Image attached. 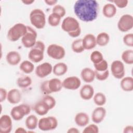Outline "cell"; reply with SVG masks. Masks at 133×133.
<instances>
[{
  "instance_id": "obj_1",
  "label": "cell",
  "mask_w": 133,
  "mask_h": 133,
  "mask_svg": "<svg viewBox=\"0 0 133 133\" xmlns=\"http://www.w3.org/2000/svg\"><path fill=\"white\" fill-rule=\"evenodd\" d=\"M99 4L95 0H78L74 5V12L76 17L85 22L96 20L98 14Z\"/></svg>"
},
{
  "instance_id": "obj_2",
  "label": "cell",
  "mask_w": 133,
  "mask_h": 133,
  "mask_svg": "<svg viewBox=\"0 0 133 133\" xmlns=\"http://www.w3.org/2000/svg\"><path fill=\"white\" fill-rule=\"evenodd\" d=\"M45 46L44 43L41 41H37L35 45L31 48L28 58L33 63H38L43 60Z\"/></svg>"
},
{
  "instance_id": "obj_3",
  "label": "cell",
  "mask_w": 133,
  "mask_h": 133,
  "mask_svg": "<svg viewBox=\"0 0 133 133\" xmlns=\"http://www.w3.org/2000/svg\"><path fill=\"white\" fill-rule=\"evenodd\" d=\"M31 23L37 29H43L46 25V16L41 9H33L29 16Z\"/></svg>"
},
{
  "instance_id": "obj_4",
  "label": "cell",
  "mask_w": 133,
  "mask_h": 133,
  "mask_svg": "<svg viewBox=\"0 0 133 133\" xmlns=\"http://www.w3.org/2000/svg\"><path fill=\"white\" fill-rule=\"evenodd\" d=\"M27 32V26L22 23L14 24L8 31L7 36L11 42H16L21 38Z\"/></svg>"
},
{
  "instance_id": "obj_5",
  "label": "cell",
  "mask_w": 133,
  "mask_h": 133,
  "mask_svg": "<svg viewBox=\"0 0 133 133\" xmlns=\"http://www.w3.org/2000/svg\"><path fill=\"white\" fill-rule=\"evenodd\" d=\"M31 111V108L29 104L22 103L13 107L10 111V115L13 119L19 121L29 114Z\"/></svg>"
},
{
  "instance_id": "obj_6",
  "label": "cell",
  "mask_w": 133,
  "mask_h": 133,
  "mask_svg": "<svg viewBox=\"0 0 133 133\" xmlns=\"http://www.w3.org/2000/svg\"><path fill=\"white\" fill-rule=\"evenodd\" d=\"M58 125L57 119L52 116L44 117L38 120V127L42 131H49L55 129Z\"/></svg>"
},
{
  "instance_id": "obj_7",
  "label": "cell",
  "mask_w": 133,
  "mask_h": 133,
  "mask_svg": "<svg viewBox=\"0 0 133 133\" xmlns=\"http://www.w3.org/2000/svg\"><path fill=\"white\" fill-rule=\"evenodd\" d=\"M61 27L62 30L68 34L81 29L79 22L75 18L70 16L66 17L63 20Z\"/></svg>"
},
{
  "instance_id": "obj_8",
  "label": "cell",
  "mask_w": 133,
  "mask_h": 133,
  "mask_svg": "<svg viewBox=\"0 0 133 133\" xmlns=\"http://www.w3.org/2000/svg\"><path fill=\"white\" fill-rule=\"evenodd\" d=\"M48 56L55 60L63 59L65 55V49L62 46L56 44L49 45L47 48Z\"/></svg>"
},
{
  "instance_id": "obj_9",
  "label": "cell",
  "mask_w": 133,
  "mask_h": 133,
  "mask_svg": "<svg viewBox=\"0 0 133 133\" xmlns=\"http://www.w3.org/2000/svg\"><path fill=\"white\" fill-rule=\"evenodd\" d=\"M37 33L32 28L27 26V32L21 38V43L26 48H32L36 42Z\"/></svg>"
},
{
  "instance_id": "obj_10",
  "label": "cell",
  "mask_w": 133,
  "mask_h": 133,
  "mask_svg": "<svg viewBox=\"0 0 133 133\" xmlns=\"http://www.w3.org/2000/svg\"><path fill=\"white\" fill-rule=\"evenodd\" d=\"M133 28V17L129 14L122 15L117 22V28L121 32H126Z\"/></svg>"
},
{
  "instance_id": "obj_11",
  "label": "cell",
  "mask_w": 133,
  "mask_h": 133,
  "mask_svg": "<svg viewBox=\"0 0 133 133\" xmlns=\"http://www.w3.org/2000/svg\"><path fill=\"white\" fill-rule=\"evenodd\" d=\"M111 71L113 76L117 79H122L125 74L123 62L120 60H114L111 64Z\"/></svg>"
},
{
  "instance_id": "obj_12",
  "label": "cell",
  "mask_w": 133,
  "mask_h": 133,
  "mask_svg": "<svg viewBox=\"0 0 133 133\" xmlns=\"http://www.w3.org/2000/svg\"><path fill=\"white\" fill-rule=\"evenodd\" d=\"M81 85V81L80 79L75 76L68 77L62 82L63 87L68 90H76L79 88Z\"/></svg>"
},
{
  "instance_id": "obj_13",
  "label": "cell",
  "mask_w": 133,
  "mask_h": 133,
  "mask_svg": "<svg viewBox=\"0 0 133 133\" xmlns=\"http://www.w3.org/2000/svg\"><path fill=\"white\" fill-rule=\"evenodd\" d=\"M52 65L47 62L42 63L37 66L35 70L36 75L39 78H44L52 72Z\"/></svg>"
},
{
  "instance_id": "obj_14",
  "label": "cell",
  "mask_w": 133,
  "mask_h": 133,
  "mask_svg": "<svg viewBox=\"0 0 133 133\" xmlns=\"http://www.w3.org/2000/svg\"><path fill=\"white\" fill-rule=\"evenodd\" d=\"M12 117L7 114H4L0 117V132L9 133L12 128Z\"/></svg>"
},
{
  "instance_id": "obj_15",
  "label": "cell",
  "mask_w": 133,
  "mask_h": 133,
  "mask_svg": "<svg viewBox=\"0 0 133 133\" xmlns=\"http://www.w3.org/2000/svg\"><path fill=\"white\" fill-rule=\"evenodd\" d=\"M107 111L103 107H98L95 108L91 114L92 121L95 124H99L104 119Z\"/></svg>"
},
{
  "instance_id": "obj_16",
  "label": "cell",
  "mask_w": 133,
  "mask_h": 133,
  "mask_svg": "<svg viewBox=\"0 0 133 133\" xmlns=\"http://www.w3.org/2000/svg\"><path fill=\"white\" fill-rule=\"evenodd\" d=\"M82 44L85 50H91L97 45L96 37L92 34H87L82 39Z\"/></svg>"
},
{
  "instance_id": "obj_17",
  "label": "cell",
  "mask_w": 133,
  "mask_h": 133,
  "mask_svg": "<svg viewBox=\"0 0 133 133\" xmlns=\"http://www.w3.org/2000/svg\"><path fill=\"white\" fill-rule=\"evenodd\" d=\"M22 99V94L20 91L17 88L10 89L7 94V100L12 104L19 103Z\"/></svg>"
},
{
  "instance_id": "obj_18",
  "label": "cell",
  "mask_w": 133,
  "mask_h": 133,
  "mask_svg": "<svg viewBox=\"0 0 133 133\" xmlns=\"http://www.w3.org/2000/svg\"><path fill=\"white\" fill-rule=\"evenodd\" d=\"M94 91V89L91 85L86 84L81 88L79 95L82 99L84 100H89L93 97Z\"/></svg>"
},
{
  "instance_id": "obj_19",
  "label": "cell",
  "mask_w": 133,
  "mask_h": 133,
  "mask_svg": "<svg viewBox=\"0 0 133 133\" xmlns=\"http://www.w3.org/2000/svg\"><path fill=\"white\" fill-rule=\"evenodd\" d=\"M6 60L9 64L13 66L17 65L20 62L21 56L17 51H10L7 54Z\"/></svg>"
},
{
  "instance_id": "obj_20",
  "label": "cell",
  "mask_w": 133,
  "mask_h": 133,
  "mask_svg": "<svg viewBox=\"0 0 133 133\" xmlns=\"http://www.w3.org/2000/svg\"><path fill=\"white\" fill-rule=\"evenodd\" d=\"M81 76L85 82L91 83L95 78V71L89 68H85L81 72Z\"/></svg>"
},
{
  "instance_id": "obj_21",
  "label": "cell",
  "mask_w": 133,
  "mask_h": 133,
  "mask_svg": "<svg viewBox=\"0 0 133 133\" xmlns=\"http://www.w3.org/2000/svg\"><path fill=\"white\" fill-rule=\"evenodd\" d=\"M48 86L51 94L58 92L62 88V82L58 78H52L48 80Z\"/></svg>"
},
{
  "instance_id": "obj_22",
  "label": "cell",
  "mask_w": 133,
  "mask_h": 133,
  "mask_svg": "<svg viewBox=\"0 0 133 133\" xmlns=\"http://www.w3.org/2000/svg\"><path fill=\"white\" fill-rule=\"evenodd\" d=\"M75 124L79 127H84L88 125L89 122L88 115L85 112H79L77 113L74 117Z\"/></svg>"
},
{
  "instance_id": "obj_23",
  "label": "cell",
  "mask_w": 133,
  "mask_h": 133,
  "mask_svg": "<svg viewBox=\"0 0 133 133\" xmlns=\"http://www.w3.org/2000/svg\"><path fill=\"white\" fill-rule=\"evenodd\" d=\"M117 9L113 3H107L102 8L103 15L108 18L113 17L116 14Z\"/></svg>"
},
{
  "instance_id": "obj_24",
  "label": "cell",
  "mask_w": 133,
  "mask_h": 133,
  "mask_svg": "<svg viewBox=\"0 0 133 133\" xmlns=\"http://www.w3.org/2000/svg\"><path fill=\"white\" fill-rule=\"evenodd\" d=\"M120 86L123 90L130 92L133 90V78L131 76L123 77L120 82Z\"/></svg>"
},
{
  "instance_id": "obj_25",
  "label": "cell",
  "mask_w": 133,
  "mask_h": 133,
  "mask_svg": "<svg viewBox=\"0 0 133 133\" xmlns=\"http://www.w3.org/2000/svg\"><path fill=\"white\" fill-rule=\"evenodd\" d=\"M34 110L37 115L44 116L47 114L50 110L43 100H41L35 104Z\"/></svg>"
},
{
  "instance_id": "obj_26",
  "label": "cell",
  "mask_w": 133,
  "mask_h": 133,
  "mask_svg": "<svg viewBox=\"0 0 133 133\" xmlns=\"http://www.w3.org/2000/svg\"><path fill=\"white\" fill-rule=\"evenodd\" d=\"M68 71V65L63 62L56 63L52 67V72L54 75L61 76L64 75Z\"/></svg>"
},
{
  "instance_id": "obj_27",
  "label": "cell",
  "mask_w": 133,
  "mask_h": 133,
  "mask_svg": "<svg viewBox=\"0 0 133 133\" xmlns=\"http://www.w3.org/2000/svg\"><path fill=\"white\" fill-rule=\"evenodd\" d=\"M38 119L37 117L33 114L28 116L25 121L26 127L29 130H34L38 126Z\"/></svg>"
},
{
  "instance_id": "obj_28",
  "label": "cell",
  "mask_w": 133,
  "mask_h": 133,
  "mask_svg": "<svg viewBox=\"0 0 133 133\" xmlns=\"http://www.w3.org/2000/svg\"><path fill=\"white\" fill-rule=\"evenodd\" d=\"M110 41V36L106 32H101L96 37L97 45L100 47L106 46Z\"/></svg>"
},
{
  "instance_id": "obj_29",
  "label": "cell",
  "mask_w": 133,
  "mask_h": 133,
  "mask_svg": "<svg viewBox=\"0 0 133 133\" xmlns=\"http://www.w3.org/2000/svg\"><path fill=\"white\" fill-rule=\"evenodd\" d=\"M19 69L24 73L30 74L34 71V65L31 61L24 60L20 63Z\"/></svg>"
},
{
  "instance_id": "obj_30",
  "label": "cell",
  "mask_w": 133,
  "mask_h": 133,
  "mask_svg": "<svg viewBox=\"0 0 133 133\" xmlns=\"http://www.w3.org/2000/svg\"><path fill=\"white\" fill-rule=\"evenodd\" d=\"M32 83L31 78L28 75L19 77L17 81L18 86L21 88H25L29 87Z\"/></svg>"
},
{
  "instance_id": "obj_31",
  "label": "cell",
  "mask_w": 133,
  "mask_h": 133,
  "mask_svg": "<svg viewBox=\"0 0 133 133\" xmlns=\"http://www.w3.org/2000/svg\"><path fill=\"white\" fill-rule=\"evenodd\" d=\"M121 58L124 62L127 64H133V50L127 49L124 50L121 55Z\"/></svg>"
},
{
  "instance_id": "obj_32",
  "label": "cell",
  "mask_w": 133,
  "mask_h": 133,
  "mask_svg": "<svg viewBox=\"0 0 133 133\" xmlns=\"http://www.w3.org/2000/svg\"><path fill=\"white\" fill-rule=\"evenodd\" d=\"M93 100L96 105L98 107H102L105 104L107 98L104 94L101 92H98L94 95Z\"/></svg>"
},
{
  "instance_id": "obj_33",
  "label": "cell",
  "mask_w": 133,
  "mask_h": 133,
  "mask_svg": "<svg viewBox=\"0 0 133 133\" xmlns=\"http://www.w3.org/2000/svg\"><path fill=\"white\" fill-rule=\"evenodd\" d=\"M71 49L75 53H81L84 51V48L82 44V39H77L74 40L71 44Z\"/></svg>"
},
{
  "instance_id": "obj_34",
  "label": "cell",
  "mask_w": 133,
  "mask_h": 133,
  "mask_svg": "<svg viewBox=\"0 0 133 133\" xmlns=\"http://www.w3.org/2000/svg\"><path fill=\"white\" fill-rule=\"evenodd\" d=\"M61 18L55 13H51L48 17V23L51 26L55 27L59 25Z\"/></svg>"
},
{
  "instance_id": "obj_35",
  "label": "cell",
  "mask_w": 133,
  "mask_h": 133,
  "mask_svg": "<svg viewBox=\"0 0 133 133\" xmlns=\"http://www.w3.org/2000/svg\"><path fill=\"white\" fill-rule=\"evenodd\" d=\"M90 59L94 64H95L103 60V56L101 52L98 50H95L91 52L90 56Z\"/></svg>"
},
{
  "instance_id": "obj_36",
  "label": "cell",
  "mask_w": 133,
  "mask_h": 133,
  "mask_svg": "<svg viewBox=\"0 0 133 133\" xmlns=\"http://www.w3.org/2000/svg\"><path fill=\"white\" fill-rule=\"evenodd\" d=\"M42 100L47 105L50 110L54 108L56 105V101L55 99L49 95H45Z\"/></svg>"
},
{
  "instance_id": "obj_37",
  "label": "cell",
  "mask_w": 133,
  "mask_h": 133,
  "mask_svg": "<svg viewBox=\"0 0 133 133\" xmlns=\"http://www.w3.org/2000/svg\"><path fill=\"white\" fill-rule=\"evenodd\" d=\"M52 12L58 15L61 18L65 15L66 10L65 8L61 5L57 4L54 6L52 9Z\"/></svg>"
},
{
  "instance_id": "obj_38",
  "label": "cell",
  "mask_w": 133,
  "mask_h": 133,
  "mask_svg": "<svg viewBox=\"0 0 133 133\" xmlns=\"http://www.w3.org/2000/svg\"><path fill=\"white\" fill-rule=\"evenodd\" d=\"M94 65L95 70L99 72L105 71L108 69V63L107 61L104 59L97 64H94Z\"/></svg>"
},
{
  "instance_id": "obj_39",
  "label": "cell",
  "mask_w": 133,
  "mask_h": 133,
  "mask_svg": "<svg viewBox=\"0 0 133 133\" xmlns=\"http://www.w3.org/2000/svg\"><path fill=\"white\" fill-rule=\"evenodd\" d=\"M95 78L100 81H103L106 80L109 76V71L108 70L103 72H99L95 70Z\"/></svg>"
},
{
  "instance_id": "obj_40",
  "label": "cell",
  "mask_w": 133,
  "mask_h": 133,
  "mask_svg": "<svg viewBox=\"0 0 133 133\" xmlns=\"http://www.w3.org/2000/svg\"><path fill=\"white\" fill-rule=\"evenodd\" d=\"M124 44L128 47H133V34L132 33H128L125 34L123 38Z\"/></svg>"
},
{
  "instance_id": "obj_41",
  "label": "cell",
  "mask_w": 133,
  "mask_h": 133,
  "mask_svg": "<svg viewBox=\"0 0 133 133\" xmlns=\"http://www.w3.org/2000/svg\"><path fill=\"white\" fill-rule=\"evenodd\" d=\"M84 133H98L99 132V127L95 124H89L87 125L83 130Z\"/></svg>"
},
{
  "instance_id": "obj_42",
  "label": "cell",
  "mask_w": 133,
  "mask_h": 133,
  "mask_svg": "<svg viewBox=\"0 0 133 133\" xmlns=\"http://www.w3.org/2000/svg\"><path fill=\"white\" fill-rule=\"evenodd\" d=\"M40 89L44 95H50L51 94L50 91L49 90L48 86V80L45 81L42 83L40 86Z\"/></svg>"
},
{
  "instance_id": "obj_43",
  "label": "cell",
  "mask_w": 133,
  "mask_h": 133,
  "mask_svg": "<svg viewBox=\"0 0 133 133\" xmlns=\"http://www.w3.org/2000/svg\"><path fill=\"white\" fill-rule=\"evenodd\" d=\"M113 3H114V5L119 8H124L126 7L128 3V1L127 0H119V1H112Z\"/></svg>"
},
{
  "instance_id": "obj_44",
  "label": "cell",
  "mask_w": 133,
  "mask_h": 133,
  "mask_svg": "<svg viewBox=\"0 0 133 133\" xmlns=\"http://www.w3.org/2000/svg\"><path fill=\"white\" fill-rule=\"evenodd\" d=\"M8 92L6 89L3 88H0V102H2L4 101L7 98Z\"/></svg>"
},
{
  "instance_id": "obj_45",
  "label": "cell",
  "mask_w": 133,
  "mask_h": 133,
  "mask_svg": "<svg viewBox=\"0 0 133 133\" xmlns=\"http://www.w3.org/2000/svg\"><path fill=\"white\" fill-rule=\"evenodd\" d=\"M124 133H133V126L132 125H128L124 127L123 129Z\"/></svg>"
},
{
  "instance_id": "obj_46",
  "label": "cell",
  "mask_w": 133,
  "mask_h": 133,
  "mask_svg": "<svg viewBox=\"0 0 133 133\" xmlns=\"http://www.w3.org/2000/svg\"><path fill=\"white\" fill-rule=\"evenodd\" d=\"M44 2L48 6H53L56 5L58 1L56 0H45Z\"/></svg>"
},
{
  "instance_id": "obj_47",
  "label": "cell",
  "mask_w": 133,
  "mask_h": 133,
  "mask_svg": "<svg viewBox=\"0 0 133 133\" xmlns=\"http://www.w3.org/2000/svg\"><path fill=\"white\" fill-rule=\"evenodd\" d=\"M15 133H26L28 131L23 127H18L15 131Z\"/></svg>"
},
{
  "instance_id": "obj_48",
  "label": "cell",
  "mask_w": 133,
  "mask_h": 133,
  "mask_svg": "<svg viewBox=\"0 0 133 133\" xmlns=\"http://www.w3.org/2000/svg\"><path fill=\"white\" fill-rule=\"evenodd\" d=\"M68 133H78L79 132V130L75 127H71L70 128H69L68 131H67Z\"/></svg>"
},
{
  "instance_id": "obj_49",
  "label": "cell",
  "mask_w": 133,
  "mask_h": 133,
  "mask_svg": "<svg viewBox=\"0 0 133 133\" xmlns=\"http://www.w3.org/2000/svg\"><path fill=\"white\" fill-rule=\"evenodd\" d=\"M22 2L26 5H31L32 3L34 2V0H26V1H22Z\"/></svg>"
}]
</instances>
